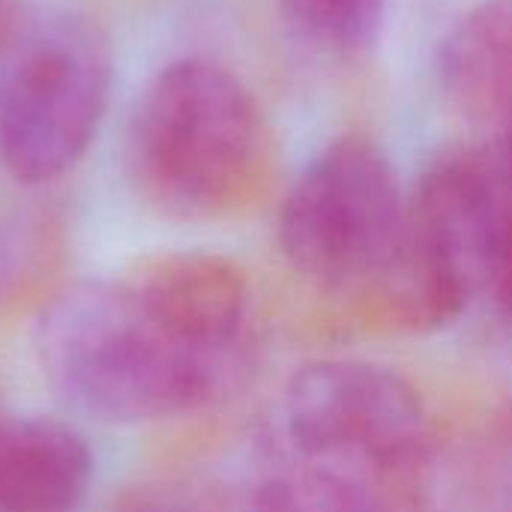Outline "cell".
<instances>
[{"mask_svg": "<svg viewBox=\"0 0 512 512\" xmlns=\"http://www.w3.org/2000/svg\"><path fill=\"white\" fill-rule=\"evenodd\" d=\"M33 348L54 396L108 426L192 414L219 399L243 369L180 339L126 273L54 294L36 321Z\"/></svg>", "mask_w": 512, "mask_h": 512, "instance_id": "cell-1", "label": "cell"}, {"mask_svg": "<svg viewBox=\"0 0 512 512\" xmlns=\"http://www.w3.org/2000/svg\"><path fill=\"white\" fill-rule=\"evenodd\" d=\"M267 126L249 87L210 57L162 66L135 102L126 138L132 183L177 219L240 210L264 183Z\"/></svg>", "mask_w": 512, "mask_h": 512, "instance_id": "cell-2", "label": "cell"}, {"mask_svg": "<svg viewBox=\"0 0 512 512\" xmlns=\"http://www.w3.org/2000/svg\"><path fill=\"white\" fill-rule=\"evenodd\" d=\"M512 183L489 150L447 153L408 201L405 243L363 297L402 330H438L492 288Z\"/></svg>", "mask_w": 512, "mask_h": 512, "instance_id": "cell-3", "label": "cell"}, {"mask_svg": "<svg viewBox=\"0 0 512 512\" xmlns=\"http://www.w3.org/2000/svg\"><path fill=\"white\" fill-rule=\"evenodd\" d=\"M114 51L96 18L60 9L21 33L0 63V162L24 186L69 174L96 141Z\"/></svg>", "mask_w": 512, "mask_h": 512, "instance_id": "cell-4", "label": "cell"}, {"mask_svg": "<svg viewBox=\"0 0 512 512\" xmlns=\"http://www.w3.org/2000/svg\"><path fill=\"white\" fill-rule=\"evenodd\" d=\"M408 201L387 153L363 135L327 144L279 210V246L294 270L330 291H366L405 243Z\"/></svg>", "mask_w": 512, "mask_h": 512, "instance_id": "cell-5", "label": "cell"}, {"mask_svg": "<svg viewBox=\"0 0 512 512\" xmlns=\"http://www.w3.org/2000/svg\"><path fill=\"white\" fill-rule=\"evenodd\" d=\"M297 459L348 474H396L432 462V426L420 393L399 372L366 360L303 366L282 402Z\"/></svg>", "mask_w": 512, "mask_h": 512, "instance_id": "cell-6", "label": "cell"}, {"mask_svg": "<svg viewBox=\"0 0 512 512\" xmlns=\"http://www.w3.org/2000/svg\"><path fill=\"white\" fill-rule=\"evenodd\" d=\"M90 480L93 453L75 426L0 414V512H78Z\"/></svg>", "mask_w": 512, "mask_h": 512, "instance_id": "cell-7", "label": "cell"}, {"mask_svg": "<svg viewBox=\"0 0 512 512\" xmlns=\"http://www.w3.org/2000/svg\"><path fill=\"white\" fill-rule=\"evenodd\" d=\"M444 99L474 123L495 129L512 111V0L465 9L438 45Z\"/></svg>", "mask_w": 512, "mask_h": 512, "instance_id": "cell-8", "label": "cell"}, {"mask_svg": "<svg viewBox=\"0 0 512 512\" xmlns=\"http://www.w3.org/2000/svg\"><path fill=\"white\" fill-rule=\"evenodd\" d=\"M246 512H384V501L369 477L300 459L267 474Z\"/></svg>", "mask_w": 512, "mask_h": 512, "instance_id": "cell-9", "label": "cell"}, {"mask_svg": "<svg viewBox=\"0 0 512 512\" xmlns=\"http://www.w3.org/2000/svg\"><path fill=\"white\" fill-rule=\"evenodd\" d=\"M303 39L333 54H354L375 42L387 0H279Z\"/></svg>", "mask_w": 512, "mask_h": 512, "instance_id": "cell-10", "label": "cell"}, {"mask_svg": "<svg viewBox=\"0 0 512 512\" xmlns=\"http://www.w3.org/2000/svg\"><path fill=\"white\" fill-rule=\"evenodd\" d=\"M45 255L42 228L30 219H0V312L36 276Z\"/></svg>", "mask_w": 512, "mask_h": 512, "instance_id": "cell-11", "label": "cell"}, {"mask_svg": "<svg viewBox=\"0 0 512 512\" xmlns=\"http://www.w3.org/2000/svg\"><path fill=\"white\" fill-rule=\"evenodd\" d=\"M105 512H195V507L171 489H135Z\"/></svg>", "mask_w": 512, "mask_h": 512, "instance_id": "cell-12", "label": "cell"}, {"mask_svg": "<svg viewBox=\"0 0 512 512\" xmlns=\"http://www.w3.org/2000/svg\"><path fill=\"white\" fill-rule=\"evenodd\" d=\"M492 294L501 306V312L512 321V192L507 204V219H504V234H501V249L495 261V276H492Z\"/></svg>", "mask_w": 512, "mask_h": 512, "instance_id": "cell-13", "label": "cell"}, {"mask_svg": "<svg viewBox=\"0 0 512 512\" xmlns=\"http://www.w3.org/2000/svg\"><path fill=\"white\" fill-rule=\"evenodd\" d=\"M489 153L498 162V168L504 171V177L512 183V111L492 129V147H489Z\"/></svg>", "mask_w": 512, "mask_h": 512, "instance_id": "cell-14", "label": "cell"}]
</instances>
